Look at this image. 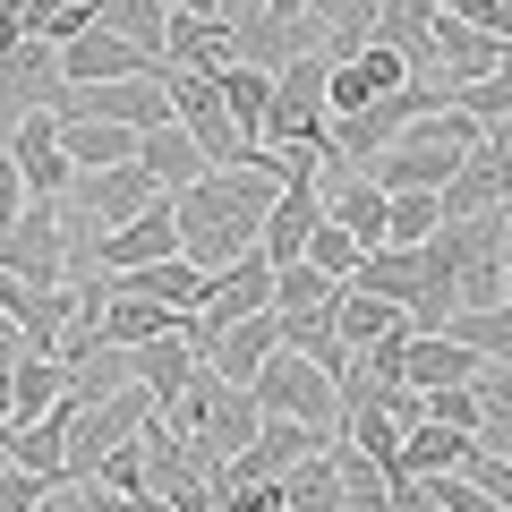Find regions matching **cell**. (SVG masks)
<instances>
[{"label": "cell", "instance_id": "1", "mask_svg": "<svg viewBox=\"0 0 512 512\" xmlns=\"http://www.w3.org/2000/svg\"><path fill=\"white\" fill-rule=\"evenodd\" d=\"M274 197H282V180H265V171H205L197 188L171 197V214H180V256L197 274H222L231 256L256 248Z\"/></svg>", "mask_w": 512, "mask_h": 512}, {"label": "cell", "instance_id": "2", "mask_svg": "<svg viewBox=\"0 0 512 512\" xmlns=\"http://www.w3.org/2000/svg\"><path fill=\"white\" fill-rule=\"evenodd\" d=\"M478 146V128L461 120V111H436V120H410L393 146L367 163V180L384 188V197H402V188H419V197H436L444 180L461 171V154Z\"/></svg>", "mask_w": 512, "mask_h": 512}, {"label": "cell", "instance_id": "3", "mask_svg": "<svg viewBox=\"0 0 512 512\" xmlns=\"http://www.w3.org/2000/svg\"><path fill=\"white\" fill-rule=\"evenodd\" d=\"M248 402L265 410V419H291V427H316V436H333L342 427V393H333V376L316 359H299V350H274V359L256 367Z\"/></svg>", "mask_w": 512, "mask_h": 512}, {"label": "cell", "instance_id": "4", "mask_svg": "<svg viewBox=\"0 0 512 512\" xmlns=\"http://www.w3.org/2000/svg\"><path fill=\"white\" fill-rule=\"evenodd\" d=\"M0 154H9V171H18V188L35 205H60L69 197V154H60V111H26L18 128H0Z\"/></svg>", "mask_w": 512, "mask_h": 512}, {"label": "cell", "instance_id": "5", "mask_svg": "<svg viewBox=\"0 0 512 512\" xmlns=\"http://www.w3.org/2000/svg\"><path fill=\"white\" fill-rule=\"evenodd\" d=\"M0 274H18L26 291H69V239H60V205H26L18 231L0 239Z\"/></svg>", "mask_w": 512, "mask_h": 512}, {"label": "cell", "instance_id": "6", "mask_svg": "<svg viewBox=\"0 0 512 512\" xmlns=\"http://www.w3.org/2000/svg\"><path fill=\"white\" fill-rule=\"evenodd\" d=\"M325 444H333V436H316V427L265 419V427H256V444H248V453H239V461H222L214 495H222V487H274L282 470H299V461H308V453H325Z\"/></svg>", "mask_w": 512, "mask_h": 512}, {"label": "cell", "instance_id": "7", "mask_svg": "<svg viewBox=\"0 0 512 512\" xmlns=\"http://www.w3.org/2000/svg\"><path fill=\"white\" fill-rule=\"evenodd\" d=\"M60 94H69V86H60V52H52V43L26 35L18 52L0 60V128H18L26 111H60Z\"/></svg>", "mask_w": 512, "mask_h": 512}, {"label": "cell", "instance_id": "8", "mask_svg": "<svg viewBox=\"0 0 512 512\" xmlns=\"http://www.w3.org/2000/svg\"><path fill=\"white\" fill-rule=\"evenodd\" d=\"M171 256H180V214H171V197H163L154 214H137L111 239H94V274H137V265H171Z\"/></svg>", "mask_w": 512, "mask_h": 512}, {"label": "cell", "instance_id": "9", "mask_svg": "<svg viewBox=\"0 0 512 512\" xmlns=\"http://www.w3.org/2000/svg\"><path fill=\"white\" fill-rule=\"evenodd\" d=\"M512 205V163L504 154H487V146H470L461 154V171L436 188V214L444 222H478V214H504Z\"/></svg>", "mask_w": 512, "mask_h": 512}, {"label": "cell", "instance_id": "10", "mask_svg": "<svg viewBox=\"0 0 512 512\" xmlns=\"http://www.w3.org/2000/svg\"><path fill=\"white\" fill-rule=\"evenodd\" d=\"M120 77H154V60L137 43H120L111 26H86V35L60 43V86H120Z\"/></svg>", "mask_w": 512, "mask_h": 512}, {"label": "cell", "instance_id": "11", "mask_svg": "<svg viewBox=\"0 0 512 512\" xmlns=\"http://www.w3.org/2000/svg\"><path fill=\"white\" fill-rule=\"evenodd\" d=\"M60 402H69V367H60L52 350H18V359H9V427L52 419Z\"/></svg>", "mask_w": 512, "mask_h": 512}, {"label": "cell", "instance_id": "12", "mask_svg": "<svg viewBox=\"0 0 512 512\" xmlns=\"http://www.w3.org/2000/svg\"><path fill=\"white\" fill-rule=\"evenodd\" d=\"M410 333V316L393 308V299H376V291H350L342 282V299H333V342L359 359V350H384V342H402Z\"/></svg>", "mask_w": 512, "mask_h": 512}, {"label": "cell", "instance_id": "13", "mask_svg": "<svg viewBox=\"0 0 512 512\" xmlns=\"http://www.w3.org/2000/svg\"><path fill=\"white\" fill-rule=\"evenodd\" d=\"M128 384H146L154 393V410H171L197 384V350H188V325L180 333H163V342H146V350H128Z\"/></svg>", "mask_w": 512, "mask_h": 512}, {"label": "cell", "instance_id": "14", "mask_svg": "<svg viewBox=\"0 0 512 512\" xmlns=\"http://www.w3.org/2000/svg\"><path fill=\"white\" fill-rule=\"evenodd\" d=\"M137 171H146L163 197H180V188L205 180V154H197V137H188L180 120H163V128H146V137H137Z\"/></svg>", "mask_w": 512, "mask_h": 512}, {"label": "cell", "instance_id": "15", "mask_svg": "<svg viewBox=\"0 0 512 512\" xmlns=\"http://www.w3.org/2000/svg\"><path fill=\"white\" fill-rule=\"evenodd\" d=\"M274 350H282V316L265 308V316H248V325H231V333L214 342L205 376H222V384H239V393H248V384H256V367L274 359Z\"/></svg>", "mask_w": 512, "mask_h": 512}, {"label": "cell", "instance_id": "16", "mask_svg": "<svg viewBox=\"0 0 512 512\" xmlns=\"http://www.w3.org/2000/svg\"><path fill=\"white\" fill-rule=\"evenodd\" d=\"M478 367H487V359H470L453 333H410V342H402V384H410V393H444V384H470Z\"/></svg>", "mask_w": 512, "mask_h": 512}, {"label": "cell", "instance_id": "17", "mask_svg": "<svg viewBox=\"0 0 512 512\" xmlns=\"http://www.w3.org/2000/svg\"><path fill=\"white\" fill-rule=\"evenodd\" d=\"M0 461L26 478H43V487H69V436H60V419H35V427H0Z\"/></svg>", "mask_w": 512, "mask_h": 512}, {"label": "cell", "instance_id": "18", "mask_svg": "<svg viewBox=\"0 0 512 512\" xmlns=\"http://www.w3.org/2000/svg\"><path fill=\"white\" fill-rule=\"evenodd\" d=\"M111 282V274H103ZM188 316H171V308H154V299H137V291H111L103 299V342L111 350H146V342H163V333H180Z\"/></svg>", "mask_w": 512, "mask_h": 512}, {"label": "cell", "instance_id": "19", "mask_svg": "<svg viewBox=\"0 0 512 512\" xmlns=\"http://www.w3.org/2000/svg\"><path fill=\"white\" fill-rule=\"evenodd\" d=\"M214 94H222V120L239 128L256 146V128H265V103H274V69H248V60H222L214 69Z\"/></svg>", "mask_w": 512, "mask_h": 512}, {"label": "cell", "instance_id": "20", "mask_svg": "<svg viewBox=\"0 0 512 512\" xmlns=\"http://www.w3.org/2000/svg\"><path fill=\"white\" fill-rule=\"evenodd\" d=\"M325 222H342V231L359 239V256H376L384 248V188L367 180V171H350V180L325 197Z\"/></svg>", "mask_w": 512, "mask_h": 512}, {"label": "cell", "instance_id": "21", "mask_svg": "<svg viewBox=\"0 0 512 512\" xmlns=\"http://www.w3.org/2000/svg\"><path fill=\"white\" fill-rule=\"evenodd\" d=\"M231 60V26L222 18H171L163 26V69H205L214 77Z\"/></svg>", "mask_w": 512, "mask_h": 512}, {"label": "cell", "instance_id": "22", "mask_svg": "<svg viewBox=\"0 0 512 512\" xmlns=\"http://www.w3.org/2000/svg\"><path fill=\"white\" fill-rule=\"evenodd\" d=\"M274 504L282 512H350L342 504V470H333V453H308L299 470L274 478Z\"/></svg>", "mask_w": 512, "mask_h": 512}, {"label": "cell", "instance_id": "23", "mask_svg": "<svg viewBox=\"0 0 512 512\" xmlns=\"http://www.w3.org/2000/svg\"><path fill=\"white\" fill-rule=\"evenodd\" d=\"M60 154H69V171H120V163H137V137L103 128V120H60Z\"/></svg>", "mask_w": 512, "mask_h": 512}, {"label": "cell", "instance_id": "24", "mask_svg": "<svg viewBox=\"0 0 512 512\" xmlns=\"http://www.w3.org/2000/svg\"><path fill=\"white\" fill-rule=\"evenodd\" d=\"M60 367H69V402H77V410H94V402H111V393H128V350H111V342L77 350V359H60Z\"/></svg>", "mask_w": 512, "mask_h": 512}, {"label": "cell", "instance_id": "25", "mask_svg": "<svg viewBox=\"0 0 512 512\" xmlns=\"http://www.w3.org/2000/svg\"><path fill=\"white\" fill-rule=\"evenodd\" d=\"M470 393H478V453L512 461V367H478Z\"/></svg>", "mask_w": 512, "mask_h": 512}, {"label": "cell", "instance_id": "26", "mask_svg": "<svg viewBox=\"0 0 512 512\" xmlns=\"http://www.w3.org/2000/svg\"><path fill=\"white\" fill-rule=\"evenodd\" d=\"M94 26H111L120 43H137V52L163 69V26H171L163 0H94Z\"/></svg>", "mask_w": 512, "mask_h": 512}, {"label": "cell", "instance_id": "27", "mask_svg": "<svg viewBox=\"0 0 512 512\" xmlns=\"http://www.w3.org/2000/svg\"><path fill=\"white\" fill-rule=\"evenodd\" d=\"M444 333H453V342L470 350V359H487V367H512V308H461Z\"/></svg>", "mask_w": 512, "mask_h": 512}, {"label": "cell", "instance_id": "28", "mask_svg": "<svg viewBox=\"0 0 512 512\" xmlns=\"http://www.w3.org/2000/svg\"><path fill=\"white\" fill-rule=\"evenodd\" d=\"M333 299H342V282H325L316 265H282L274 274V316L291 325V316H325Z\"/></svg>", "mask_w": 512, "mask_h": 512}, {"label": "cell", "instance_id": "29", "mask_svg": "<svg viewBox=\"0 0 512 512\" xmlns=\"http://www.w3.org/2000/svg\"><path fill=\"white\" fill-rule=\"evenodd\" d=\"M436 231H444L436 197H419V188H402V197H384V248H427Z\"/></svg>", "mask_w": 512, "mask_h": 512}, {"label": "cell", "instance_id": "30", "mask_svg": "<svg viewBox=\"0 0 512 512\" xmlns=\"http://www.w3.org/2000/svg\"><path fill=\"white\" fill-rule=\"evenodd\" d=\"M86 26H94V0H26V35L52 43V52L69 35H86Z\"/></svg>", "mask_w": 512, "mask_h": 512}, {"label": "cell", "instance_id": "31", "mask_svg": "<svg viewBox=\"0 0 512 512\" xmlns=\"http://www.w3.org/2000/svg\"><path fill=\"white\" fill-rule=\"evenodd\" d=\"M453 111H461L470 128H495V120H504V111H512V52H504V69H495V77L453 86Z\"/></svg>", "mask_w": 512, "mask_h": 512}, {"label": "cell", "instance_id": "32", "mask_svg": "<svg viewBox=\"0 0 512 512\" xmlns=\"http://www.w3.org/2000/svg\"><path fill=\"white\" fill-rule=\"evenodd\" d=\"M299 265H316L325 282H350V274H359V239H350L342 222H316L308 248H299Z\"/></svg>", "mask_w": 512, "mask_h": 512}, {"label": "cell", "instance_id": "33", "mask_svg": "<svg viewBox=\"0 0 512 512\" xmlns=\"http://www.w3.org/2000/svg\"><path fill=\"white\" fill-rule=\"evenodd\" d=\"M453 478H470L478 495H495V504L512 512V461H504V453H478V444H470V461H461Z\"/></svg>", "mask_w": 512, "mask_h": 512}, {"label": "cell", "instance_id": "34", "mask_svg": "<svg viewBox=\"0 0 512 512\" xmlns=\"http://www.w3.org/2000/svg\"><path fill=\"white\" fill-rule=\"evenodd\" d=\"M94 487H111V495H146V453H137V444H120V453L94 470Z\"/></svg>", "mask_w": 512, "mask_h": 512}, {"label": "cell", "instance_id": "35", "mask_svg": "<svg viewBox=\"0 0 512 512\" xmlns=\"http://www.w3.org/2000/svg\"><path fill=\"white\" fill-rule=\"evenodd\" d=\"M43 478H26V470H9V461H0V512H43Z\"/></svg>", "mask_w": 512, "mask_h": 512}, {"label": "cell", "instance_id": "36", "mask_svg": "<svg viewBox=\"0 0 512 512\" xmlns=\"http://www.w3.org/2000/svg\"><path fill=\"white\" fill-rule=\"evenodd\" d=\"M77 504L86 512H171V504H154V495H111V487H94V478H77Z\"/></svg>", "mask_w": 512, "mask_h": 512}, {"label": "cell", "instance_id": "37", "mask_svg": "<svg viewBox=\"0 0 512 512\" xmlns=\"http://www.w3.org/2000/svg\"><path fill=\"white\" fill-rule=\"evenodd\" d=\"M26 205H35V197L18 188V171H9V154H0V239L18 231V214H26Z\"/></svg>", "mask_w": 512, "mask_h": 512}, {"label": "cell", "instance_id": "38", "mask_svg": "<svg viewBox=\"0 0 512 512\" xmlns=\"http://www.w3.org/2000/svg\"><path fill=\"white\" fill-rule=\"evenodd\" d=\"M478 146H487V154H504V163H512V111H504L495 128H478Z\"/></svg>", "mask_w": 512, "mask_h": 512}, {"label": "cell", "instance_id": "39", "mask_svg": "<svg viewBox=\"0 0 512 512\" xmlns=\"http://www.w3.org/2000/svg\"><path fill=\"white\" fill-rule=\"evenodd\" d=\"M163 18H222V0H163Z\"/></svg>", "mask_w": 512, "mask_h": 512}, {"label": "cell", "instance_id": "40", "mask_svg": "<svg viewBox=\"0 0 512 512\" xmlns=\"http://www.w3.org/2000/svg\"><path fill=\"white\" fill-rule=\"evenodd\" d=\"M43 512H86V504H77V487H52V495H43Z\"/></svg>", "mask_w": 512, "mask_h": 512}, {"label": "cell", "instance_id": "41", "mask_svg": "<svg viewBox=\"0 0 512 512\" xmlns=\"http://www.w3.org/2000/svg\"><path fill=\"white\" fill-rule=\"evenodd\" d=\"M495 248H504V265H512V205L495 214Z\"/></svg>", "mask_w": 512, "mask_h": 512}, {"label": "cell", "instance_id": "42", "mask_svg": "<svg viewBox=\"0 0 512 512\" xmlns=\"http://www.w3.org/2000/svg\"><path fill=\"white\" fill-rule=\"evenodd\" d=\"M0 18H18V26H26V0H0Z\"/></svg>", "mask_w": 512, "mask_h": 512}, {"label": "cell", "instance_id": "43", "mask_svg": "<svg viewBox=\"0 0 512 512\" xmlns=\"http://www.w3.org/2000/svg\"><path fill=\"white\" fill-rule=\"evenodd\" d=\"M504 308H512V265H504Z\"/></svg>", "mask_w": 512, "mask_h": 512}]
</instances>
